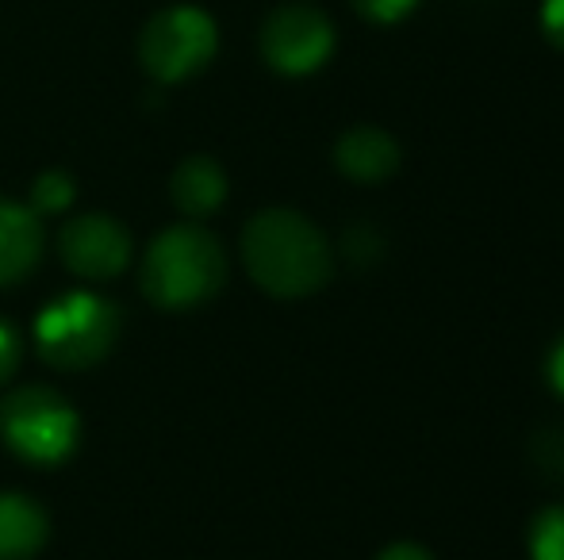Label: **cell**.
<instances>
[{
	"label": "cell",
	"instance_id": "cell-2",
	"mask_svg": "<svg viewBox=\"0 0 564 560\" xmlns=\"http://www.w3.org/2000/svg\"><path fill=\"white\" fill-rule=\"evenodd\" d=\"M224 246L204 227H170L158 234L142 262V288L158 307H193L224 284Z\"/></svg>",
	"mask_w": 564,
	"mask_h": 560
},
{
	"label": "cell",
	"instance_id": "cell-15",
	"mask_svg": "<svg viewBox=\"0 0 564 560\" xmlns=\"http://www.w3.org/2000/svg\"><path fill=\"white\" fill-rule=\"evenodd\" d=\"M542 31L553 46L564 51V0H545L542 4Z\"/></svg>",
	"mask_w": 564,
	"mask_h": 560
},
{
	"label": "cell",
	"instance_id": "cell-10",
	"mask_svg": "<svg viewBox=\"0 0 564 560\" xmlns=\"http://www.w3.org/2000/svg\"><path fill=\"white\" fill-rule=\"evenodd\" d=\"M227 196V177L212 157H188L173 173V204L188 216H212Z\"/></svg>",
	"mask_w": 564,
	"mask_h": 560
},
{
	"label": "cell",
	"instance_id": "cell-17",
	"mask_svg": "<svg viewBox=\"0 0 564 560\" xmlns=\"http://www.w3.org/2000/svg\"><path fill=\"white\" fill-rule=\"evenodd\" d=\"M346 250H349V257H377V250H380V242H377V234L369 231V227H354V231H349V239H346Z\"/></svg>",
	"mask_w": 564,
	"mask_h": 560
},
{
	"label": "cell",
	"instance_id": "cell-8",
	"mask_svg": "<svg viewBox=\"0 0 564 560\" xmlns=\"http://www.w3.org/2000/svg\"><path fill=\"white\" fill-rule=\"evenodd\" d=\"M335 165L349 180L377 185L400 169V142L380 128H349L335 146Z\"/></svg>",
	"mask_w": 564,
	"mask_h": 560
},
{
	"label": "cell",
	"instance_id": "cell-6",
	"mask_svg": "<svg viewBox=\"0 0 564 560\" xmlns=\"http://www.w3.org/2000/svg\"><path fill=\"white\" fill-rule=\"evenodd\" d=\"M335 51V23L312 4H284L261 28V54L276 74H315Z\"/></svg>",
	"mask_w": 564,
	"mask_h": 560
},
{
	"label": "cell",
	"instance_id": "cell-9",
	"mask_svg": "<svg viewBox=\"0 0 564 560\" xmlns=\"http://www.w3.org/2000/svg\"><path fill=\"white\" fill-rule=\"evenodd\" d=\"M43 234L31 208H20L12 200H0V284L23 281L39 262Z\"/></svg>",
	"mask_w": 564,
	"mask_h": 560
},
{
	"label": "cell",
	"instance_id": "cell-14",
	"mask_svg": "<svg viewBox=\"0 0 564 560\" xmlns=\"http://www.w3.org/2000/svg\"><path fill=\"white\" fill-rule=\"evenodd\" d=\"M419 0H354V8L372 23H400Z\"/></svg>",
	"mask_w": 564,
	"mask_h": 560
},
{
	"label": "cell",
	"instance_id": "cell-1",
	"mask_svg": "<svg viewBox=\"0 0 564 560\" xmlns=\"http://www.w3.org/2000/svg\"><path fill=\"white\" fill-rule=\"evenodd\" d=\"M242 262L269 296H312L330 281V242L307 216L269 208L242 231Z\"/></svg>",
	"mask_w": 564,
	"mask_h": 560
},
{
	"label": "cell",
	"instance_id": "cell-13",
	"mask_svg": "<svg viewBox=\"0 0 564 560\" xmlns=\"http://www.w3.org/2000/svg\"><path fill=\"white\" fill-rule=\"evenodd\" d=\"M31 196H35V208L39 211H62L69 200H74V180H69L66 173L51 169V173H43V177L35 180Z\"/></svg>",
	"mask_w": 564,
	"mask_h": 560
},
{
	"label": "cell",
	"instance_id": "cell-7",
	"mask_svg": "<svg viewBox=\"0 0 564 560\" xmlns=\"http://www.w3.org/2000/svg\"><path fill=\"white\" fill-rule=\"evenodd\" d=\"M62 257L82 277H116L131 257V239L108 216H82L62 231Z\"/></svg>",
	"mask_w": 564,
	"mask_h": 560
},
{
	"label": "cell",
	"instance_id": "cell-18",
	"mask_svg": "<svg viewBox=\"0 0 564 560\" xmlns=\"http://www.w3.org/2000/svg\"><path fill=\"white\" fill-rule=\"evenodd\" d=\"M15 361H20V342H15L12 330L0 322V381H8V376H12Z\"/></svg>",
	"mask_w": 564,
	"mask_h": 560
},
{
	"label": "cell",
	"instance_id": "cell-16",
	"mask_svg": "<svg viewBox=\"0 0 564 560\" xmlns=\"http://www.w3.org/2000/svg\"><path fill=\"white\" fill-rule=\"evenodd\" d=\"M545 381H550L553 396L564 399V334L553 342V350L545 353Z\"/></svg>",
	"mask_w": 564,
	"mask_h": 560
},
{
	"label": "cell",
	"instance_id": "cell-4",
	"mask_svg": "<svg viewBox=\"0 0 564 560\" xmlns=\"http://www.w3.org/2000/svg\"><path fill=\"white\" fill-rule=\"evenodd\" d=\"M216 46H219L216 20L204 8H188V4L158 12L139 39L142 66L162 85L185 81V77L200 74L216 58Z\"/></svg>",
	"mask_w": 564,
	"mask_h": 560
},
{
	"label": "cell",
	"instance_id": "cell-11",
	"mask_svg": "<svg viewBox=\"0 0 564 560\" xmlns=\"http://www.w3.org/2000/svg\"><path fill=\"white\" fill-rule=\"evenodd\" d=\"M46 541V515L23 495H0V560H28Z\"/></svg>",
	"mask_w": 564,
	"mask_h": 560
},
{
	"label": "cell",
	"instance_id": "cell-12",
	"mask_svg": "<svg viewBox=\"0 0 564 560\" xmlns=\"http://www.w3.org/2000/svg\"><path fill=\"white\" fill-rule=\"evenodd\" d=\"M527 549L530 560H564V503L542 507L530 518Z\"/></svg>",
	"mask_w": 564,
	"mask_h": 560
},
{
	"label": "cell",
	"instance_id": "cell-3",
	"mask_svg": "<svg viewBox=\"0 0 564 560\" xmlns=\"http://www.w3.org/2000/svg\"><path fill=\"white\" fill-rule=\"evenodd\" d=\"M119 311L93 292H69L35 319V345L54 369H89L116 345Z\"/></svg>",
	"mask_w": 564,
	"mask_h": 560
},
{
	"label": "cell",
	"instance_id": "cell-19",
	"mask_svg": "<svg viewBox=\"0 0 564 560\" xmlns=\"http://www.w3.org/2000/svg\"><path fill=\"white\" fill-rule=\"evenodd\" d=\"M377 560H434V553L423 546H415V541H395V546L380 549Z\"/></svg>",
	"mask_w": 564,
	"mask_h": 560
},
{
	"label": "cell",
	"instance_id": "cell-5",
	"mask_svg": "<svg viewBox=\"0 0 564 560\" xmlns=\"http://www.w3.org/2000/svg\"><path fill=\"white\" fill-rule=\"evenodd\" d=\"M0 433L31 464H58L77 446V415L46 388H20L0 404Z\"/></svg>",
	"mask_w": 564,
	"mask_h": 560
}]
</instances>
